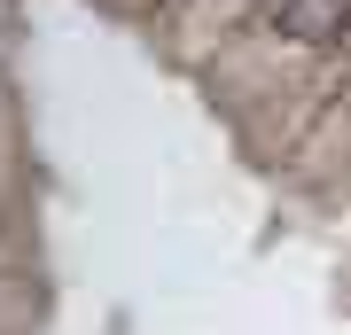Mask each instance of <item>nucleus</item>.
I'll return each mask as SVG.
<instances>
[{
  "label": "nucleus",
  "instance_id": "f257e3e1",
  "mask_svg": "<svg viewBox=\"0 0 351 335\" xmlns=\"http://www.w3.org/2000/svg\"><path fill=\"white\" fill-rule=\"evenodd\" d=\"M265 24L297 47H328L351 32V0H265Z\"/></svg>",
  "mask_w": 351,
  "mask_h": 335
},
{
  "label": "nucleus",
  "instance_id": "f03ea898",
  "mask_svg": "<svg viewBox=\"0 0 351 335\" xmlns=\"http://www.w3.org/2000/svg\"><path fill=\"white\" fill-rule=\"evenodd\" d=\"M343 47H351V32H343Z\"/></svg>",
  "mask_w": 351,
  "mask_h": 335
}]
</instances>
